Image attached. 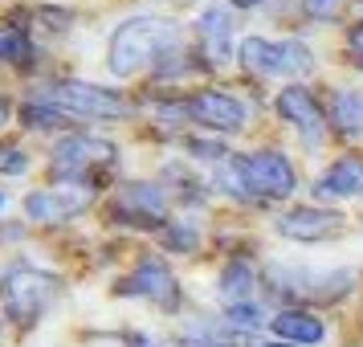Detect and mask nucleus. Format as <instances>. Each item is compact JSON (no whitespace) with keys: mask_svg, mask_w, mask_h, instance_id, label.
I'll use <instances>...</instances> for the list:
<instances>
[{"mask_svg":"<svg viewBox=\"0 0 363 347\" xmlns=\"http://www.w3.org/2000/svg\"><path fill=\"white\" fill-rule=\"evenodd\" d=\"M233 4H241V9H253V4H262V0H233Z\"/></svg>","mask_w":363,"mask_h":347,"instance_id":"obj_25","label":"nucleus"},{"mask_svg":"<svg viewBox=\"0 0 363 347\" xmlns=\"http://www.w3.org/2000/svg\"><path fill=\"white\" fill-rule=\"evenodd\" d=\"M269 347H286V343H269Z\"/></svg>","mask_w":363,"mask_h":347,"instance_id":"obj_26","label":"nucleus"},{"mask_svg":"<svg viewBox=\"0 0 363 347\" xmlns=\"http://www.w3.org/2000/svg\"><path fill=\"white\" fill-rule=\"evenodd\" d=\"M225 323L237 327V331H257L262 327V311L249 307V302H237V307H229V319H225Z\"/></svg>","mask_w":363,"mask_h":347,"instance_id":"obj_18","label":"nucleus"},{"mask_svg":"<svg viewBox=\"0 0 363 347\" xmlns=\"http://www.w3.org/2000/svg\"><path fill=\"white\" fill-rule=\"evenodd\" d=\"M118 290L131 294V298H151V302L176 307V278H172V270H167L164 262H155V258L139 262V270H131Z\"/></svg>","mask_w":363,"mask_h":347,"instance_id":"obj_9","label":"nucleus"},{"mask_svg":"<svg viewBox=\"0 0 363 347\" xmlns=\"http://www.w3.org/2000/svg\"><path fill=\"white\" fill-rule=\"evenodd\" d=\"M115 213H127L131 225H160L164 221V197L151 184H127L115 200Z\"/></svg>","mask_w":363,"mask_h":347,"instance_id":"obj_13","label":"nucleus"},{"mask_svg":"<svg viewBox=\"0 0 363 347\" xmlns=\"http://www.w3.org/2000/svg\"><path fill=\"white\" fill-rule=\"evenodd\" d=\"M278 111L294 123V131L302 135L311 148L323 139V111H318V102H314L302 86H286V90H281L278 94Z\"/></svg>","mask_w":363,"mask_h":347,"instance_id":"obj_11","label":"nucleus"},{"mask_svg":"<svg viewBox=\"0 0 363 347\" xmlns=\"http://www.w3.org/2000/svg\"><path fill=\"white\" fill-rule=\"evenodd\" d=\"M0 209H4V197H0Z\"/></svg>","mask_w":363,"mask_h":347,"instance_id":"obj_27","label":"nucleus"},{"mask_svg":"<svg viewBox=\"0 0 363 347\" xmlns=\"http://www.w3.org/2000/svg\"><path fill=\"white\" fill-rule=\"evenodd\" d=\"M25 53H29L25 37H17V33H0V62H21Z\"/></svg>","mask_w":363,"mask_h":347,"instance_id":"obj_21","label":"nucleus"},{"mask_svg":"<svg viewBox=\"0 0 363 347\" xmlns=\"http://www.w3.org/2000/svg\"><path fill=\"white\" fill-rule=\"evenodd\" d=\"M176 37H180V29L172 21H155V17L127 21L111 37V70L118 78H127L135 70H143L147 62H155L167 45H176Z\"/></svg>","mask_w":363,"mask_h":347,"instance_id":"obj_1","label":"nucleus"},{"mask_svg":"<svg viewBox=\"0 0 363 347\" xmlns=\"http://www.w3.org/2000/svg\"><path fill=\"white\" fill-rule=\"evenodd\" d=\"M143 347H155V343H143Z\"/></svg>","mask_w":363,"mask_h":347,"instance_id":"obj_28","label":"nucleus"},{"mask_svg":"<svg viewBox=\"0 0 363 347\" xmlns=\"http://www.w3.org/2000/svg\"><path fill=\"white\" fill-rule=\"evenodd\" d=\"M25 167H29V155H25V151L0 143V172H4V176H21Z\"/></svg>","mask_w":363,"mask_h":347,"instance_id":"obj_20","label":"nucleus"},{"mask_svg":"<svg viewBox=\"0 0 363 347\" xmlns=\"http://www.w3.org/2000/svg\"><path fill=\"white\" fill-rule=\"evenodd\" d=\"M184 111L213 131H241L245 127V102H237L225 90H204L192 102H184Z\"/></svg>","mask_w":363,"mask_h":347,"instance_id":"obj_8","label":"nucleus"},{"mask_svg":"<svg viewBox=\"0 0 363 347\" xmlns=\"http://www.w3.org/2000/svg\"><path fill=\"white\" fill-rule=\"evenodd\" d=\"M274 331L290 343H318L323 339V319H314L306 311H281L274 319Z\"/></svg>","mask_w":363,"mask_h":347,"instance_id":"obj_14","label":"nucleus"},{"mask_svg":"<svg viewBox=\"0 0 363 347\" xmlns=\"http://www.w3.org/2000/svg\"><path fill=\"white\" fill-rule=\"evenodd\" d=\"M106 164H115V143L94 139V135H66L53 148V172H62V176H86L90 167Z\"/></svg>","mask_w":363,"mask_h":347,"instance_id":"obj_7","label":"nucleus"},{"mask_svg":"<svg viewBox=\"0 0 363 347\" xmlns=\"http://www.w3.org/2000/svg\"><path fill=\"white\" fill-rule=\"evenodd\" d=\"M241 184L249 197H290L294 192V167L278 151H249L237 160Z\"/></svg>","mask_w":363,"mask_h":347,"instance_id":"obj_4","label":"nucleus"},{"mask_svg":"<svg viewBox=\"0 0 363 347\" xmlns=\"http://www.w3.org/2000/svg\"><path fill=\"white\" fill-rule=\"evenodd\" d=\"M200 33H204V45H208V53H213L216 62H225L229 57V41H233V21L229 13L216 4V9H208L204 17H200Z\"/></svg>","mask_w":363,"mask_h":347,"instance_id":"obj_15","label":"nucleus"},{"mask_svg":"<svg viewBox=\"0 0 363 347\" xmlns=\"http://www.w3.org/2000/svg\"><path fill=\"white\" fill-rule=\"evenodd\" d=\"M351 50L363 57V25H359V29H351Z\"/></svg>","mask_w":363,"mask_h":347,"instance_id":"obj_23","label":"nucleus"},{"mask_svg":"<svg viewBox=\"0 0 363 347\" xmlns=\"http://www.w3.org/2000/svg\"><path fill=\"white\" fill-rule=\"evenodd\" d=\"M318 200H359L363 197V164L359 160H339L335 167H327L318 184H314Z\"/></svg>","mask_w":363,"mask_h":347,"instance_id":"obj_12","label":"nucleus"},{"mask_svg":"<svg viewBox=\"0 0 363 347\" xmlns=\"http://www.w3.org/2000/svg\"><path fill=\"white\" fill-rule=\"evenodd\" d=\"M253 286H257V274H253L245 262H233L229 270L220 274V294L229 298L233 307H237V302H245V298L253 294Z\"/></svg>","mask_w":363,"mask_h":347,"instance_id":"obj_17","label":"nucleus"},{"mask_svg":"<svg viewBox=\"0 0 363 347\" xmlns=\"http://www.w3.org/2000/svg\"><path fill=\"white\" fill-rule=\"evenodd\" d=\"M4 123H9V102L0 99V127H4Z\"/></svg>","mask_w":363,"mask_h":347,"instance_id":"obj_24","label":"nucleus"},{"mask_svg":"<svg viewBox=\"0 0 363 347\" xmlns=\"http://www.w3.org/2000/svg\"><path fill=\"white\" fill-rule=\"evenodd\" d=\"M241 62L253 74H274V78H298L311 74L314 57L298 41H269V37H245L241 41Z\"/></svg>","mask_w":363,"mask_h":347,"instance_id":"obj_2","label":"nucleus"},{"mask_svg":"<svg viewBox=\"0 0 363 347\" xmlns=\"http://www.w3.org/2000/svg\"><path fill=\"white\" fill-rule=\"evenodd\" d=\"M53 123H57V111H53L50 102H29L25 106V127L41 131V127H53Z\"/></svg>","mask_w":363,"mask_h":347,"instance_id":"obj_19","label":"nucleus"},{"mask_svg":"<svg viewBox=\"0 0 363 347\" xmlns=\"http://www.w3.org/2000/svg\"><path fill=\"white\" fill-rule=\"evenodd\" d=\"M94 200V184L86 180H62L53 188H41L33 197L25 200V213L41 221V225H53V221H66V216L82 213L86 204Z\"/></svg>","mask_w":363,"mask_h":347,"instance_id":"obj_6","label":"nucleus"},{"mask_svg":"<svg viewBox=\"0 0 363 347\" xmlns=\"http://www.w3.org/2000/svg\"><path fill=\"white\" fill-rule=\"evenodd\" d=\"M302 4H306V13H311V17H330L343 0H302Z\"/></svg>","mask_w":363,"mask_h":347,"instance_id":"obj_22","label":"nucleus"},{"mask_svg":"<svg viewBox=\"0 0 363 347\" xmlns=\"http://www.w3.org/2000/svg\"><path fill=\"white\" fill-rule=\"evenodd\" d=\"M278 233L294 241H323V237L343 233V216L327 209H290L286 216H278Z\"/></svg>","mask_w":363,"mask_h":347,"instance_id":"obj_10","label":"nucleus"},{"mask_svg":"<svg viewBox=\"0 0 363 347\" xmlns=\"http://www.w3.org/2000/svg\"><path fill=\"white\" fill-rule=\"evenodd\" d=\"M45 102L53 111H69V115H90V119H118L127 115V102L90 82H57L45 90Z\"/></svg>","mask_w":363,"mask_h":347,"instance_id":"obj_5","label":"nucleus"},{"mask_svg":"<svg viewBox=\"0 0 363 347\" xmlns=\"http://www.w3.org/2000/svg\"><path fill=\"white\" fill-rule=\"evenodd\" d=\"M57 294V278L45 274V270H29V265H21L9 274L4 282V307L9 314L17 319V323H33L37 314L45 311Z\"/></svg>","mask_w":363,"mask_h":347,"instance_id":"obj_3","label":"nucleus"},{"mask_svg":"<svg viewBox=\"0 0 363 347\" xmlns=\"http://www.w3.org/2000/svg\"><path fill=\"white\" fill-rule=\"evenodd\" d=\"M330 123H339V131H347V135H363V94L335 90V99H330Z\"/></svg>","mask_w":363,"mask_h":347,"instance_id":"obj_16","label":"nucleus"}]
</instances>
